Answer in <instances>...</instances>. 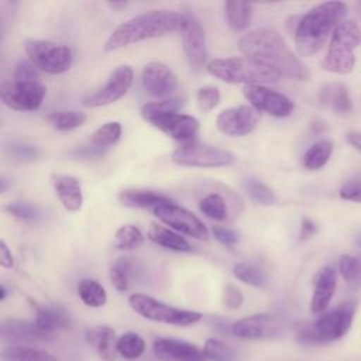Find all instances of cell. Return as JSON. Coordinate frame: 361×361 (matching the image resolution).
Instances as JSON below:
<instances>
[{
    "label": "cell",
    "mask_w": 361,
    "mask_h": 361,
    "mask_svg": "<svg viewBox=\"0 0 361 361\" xmlns=\"http://www.w3.org/2000/svg\"><path fill=\"white\" fill-rule=\"evenodd\" d=\"M238 49L245 58L271 69L281 78L286 76L295 80H307L310 78L306 65L290 51L282 35L274 28L262 27L244 34L238 41Z\"/></svg>",
    "instance_id": "obj_1"
},
{
    "label": "cell",
    "mask_w": 361,
    "mask_h": 361,
    "mask_svg": "<svg viewBox=\"0 0 361 361\" xmlns=\"http://www.w3.org/2000/svg\"><path fill=\"white\" fill-rule=\"evenodd\" d=\"M185 24L186 14L173 10H149L120 24L107 38L104 51L111 52L145 39L182 32Z\"/></svg>",
    "instance_id": "obj_2"
},
{
    "label": "cell",
    "mask_w": 361,
    "mask_h": 361,
    "mask_svg": "<svg viewBox=\"0 0 361 361\" xmlns=\"http://www.w3.org/2000/svg\"><path fill=\"white\" fill-rule=\"evenodd\" d=\"M348 7L343 1H324L310 8L296 23L295 47L300 56L317 54L340 23L345 20Z\"/></svg>",
    "instance_id": "obj_3"
},
{
    "label": "cell",
    "mask_w": 361,
    "mask_h": 361,
    "mask_svg": "<svg viewBox=\"0 0 361 361\" xmlns=\"http://www.w3.org/2000/svg\"><path fill=\"white\" fill-rule=\"evenodd\" d=\"M361 44V28L353 20H344L334 30L322 69L336 75H347L354 69V49Z\"/></svg>",
    "instance_id": "obj_4"
},
{
    "label": "cell",
    "mask_w": 361,
    "mask_h": 361,
    "mask_svg": "<svg viewBox=\"0 0 361 361\" xmlns=\"http://www.w3.org/2000/svg\"><path fill=\"white\" fill-rule=\"evenodd\" d=\"M354 313V303L344 302L333 310L323 313L314 323L300 326L296 337L303 344H326L338 340L351 327Z\"/></svg>",
    "instance_id": "obj_5"
},
{
    "label": "cell",
    "mask_w": 361,
    "mask_h": 361,
    "mask_svg": "<svg viewBox=\"0 0 361 361\" xmlns=\"http://www.w3.org/2000/svg\"><path fill=\"white\" fill-rule=\"evenodd\" d=\"M206 69L214 78L233 85H264L278 82L281 79L278 73L258 65L245 56L217 58L210 61Z\"/></svg>",
    "instance_id": "obj_6"
},
{
    "label": "cell",
    "mask_w": 361,
    "mask_h": 361,
    "mask_svg": "<svg viewBox=\"0 0 361 361\" xmlns=\"http://www.w3.org/2000/svg\"><path fill=\"white\" fill-rule=\"evenodd\" d=\"M128 305L144 319L172 326H190L202 319L199 312L178 309L144 293H133L128 298Z\"/></svg>",
    "instance_id": "obj_7"
},
{
    "label": "cell",
    "mask_w": 361,
    "mask_h": 361,
    "mask_svg": "<svg viewBox=\"0 0 361 361\" xmlns=\"http://www.w3.org/2000/svg\"><path fill=\"white\" fill-rule=\"evenodd\" d=\"M25 54L38 71L49 75L69 71L73 62V54L69 47L47 39H27Z\"/></svg>",
    "instance_id": "obj_8"
},
{
    "label": "cell",
    "mask_w": 361,
    "mask_h": 361,
    "mask_svg": "<svg viewBox=\"0 0 361 361\" xmlns=\"http://www.w3.org/2000/svg\"><path fill=\"white\" fill-rule=\"evenodd\" d=\"M171 161L179 166L219 168L231 165L235 157L228 149L193 141L175 148L171 154Z\"/></svg>",
    "instance_id": "obj_9"
},
{
    "label": "cell",
    "mask_w": 361,
    "mask_h": 361,
    "mask_svg": "<svg viewBox=\"0 0 361 361\" xmlns=\"http://www.w3.org/2000/svg\"><path fill=\"white\" fill-rule=\"evenodd\" d=\"M47 89L39 80H11L0 86V97L4 106L17 111H34L39 109Z\"/></svg>",
    "instance_id": "obj_10"
},
{
    "label": "cell",
    "mask_w": 361,
    "mask_h": 361,
    "mask_svg": "<svg viewBox=\"0 0 361 361\" xmlns=\"http://www.w3.org/2000/svg\"><path fill=\"white\" fill-rule=\"evenodd\" d=\"M151 212L158 217V220H161L175 231H179L196 240H207L209 237V231L204 223L192 212L175 204L173 202L158 204Z\"/></svg>",
    "instance_id": "obj_11"
},
{
    "label": "cell",
    "mask_w": 361,
    "mask_h": 361,
    "mask_svg": "<svg viewBox=\"0 0 361 361\" xmlns=\"http://www.w3.org/2000/svg\"><path fill=\"white\" fill-rule=\"evenodd\" d=\"M133 80H134V72L128 65L117 66L109 75L106 83L97 90H94L93 93L87 94L83 99L82 104L89 109L111 104L118 99H121L128 92V89L133 85Z\"/></svg>",
    "instance_id": "obj_12"
},
{
    "label": "cell",
    "mask_w": 361,
    "mask_h": 361,
    "mask_svg": "<svg viewBox=\"0 0 361 361\" xmlns=\"http://www.w3.org/2000/svg\"><path fill=\"white\" fill-rule=\"evenodd\" d=\"M243 94L258 113H267L276 118L288 117L295 109L293 102L288 96L264 85L244 86Z\"/></svg>",
    "instance_id": "obj_13"
},
{
    "label": "cell",
    "mask_w": 361,
    "mask_h": 361,
    "mask_svg": "<svg viewBox=\"0 0 361 361\" xmlns=\"http://www.w3.org/2000/svg\"><path fill=\"white\" fill-rule=\"evenodd\" d=\"M282 320L269 313H258L243 317L231 324V333L244 340H268L282 334Z\"/></svg>",
    "instance_id": "obj_14"
},
{
    "label": "cell",
    "mask_w": 361,
    "mask_h": 361,
    "mask_svg": "<svg viewBox=\"0 0 361 361\" xmlns=\"http://www.w3.org/2000/svg\"><path fill=\"white\" fill-rule=\"evenodd\" d=\"M258 123L259 113L248 104L226 109L216 118L217 130L228 137L248 135L257 128Z\"/></svg>",
    "instance_id": "obj_15"
},
{
    "label": "cell",
    "mask_w": 361,
    "mask_h": 361,
    "mask_svg": "<svg viewBox=\"0 0 361 361\" xmlns=\"http://www.w3.org/2000/svg\"><path fill=\"white\" fill-rule=\"evenodd\" d=\"M182 45L186 59L193 71H202L207 68V47H206V34L200 21L186 14V24L182 30Z\"/></svg>",
    "instance_id": "obj_16"
},
{
    "label": "cell",
    "mask_w": 361,
    "mask_h": 361,
    "mask_svg": "<svg viewBox=\"0 0 361 361\" xmlns=\"http://www.w3.org/2000/svg\"><path fill=\"white\" fill-rule=\"evenodd\" d=\"M142 89L155 97H166L176 92L178 78L164 62H148L141 72Z\"/></svg>",
    "instance_id": "obj_17"
},
{
    "label": "cell",
    "mask_w": 361,
    "mask_h": 361,
    "mask_svg": "<svg viewBox=\"0 0 361 361\" xmlns=\"http://www.w3.org/2000/svg\"><path fill=\"white\" fill-rule=\"evenodd\" d=\"M149 124L157 127L159 131H162L168 137L176 141H180L182 144L193 142L200 128L199 120L196 117L189 114H180V113H172L168 116L158 117L152 120Z\"/></svg>",
    "instance_id": "obj_18"
},
{
    "label": "cell",
    "mask_w": 361,
    "mask_h": 361,
    "mask_svg": "<svg viewBox=\"0 0 361 361\" xmlns=\"http://www.w3.org/2000/svg\"><path fill=\"white\" fill-rule=\"evenodd\" d=\"M152 351L161 361H207L204 351L197 345L176 338H157Z\"/></svg>",
    "instance_id": "obj_19"
},
{
    "label": "cell",
    "mask_w": 361,
    "mask_h": 361,
    "mask_svg": "<svg viewBox=\"0 0 361 361\" xmlns=\"http://www.w3.org/2000/svg\"><path fill=\"white\" fill-rule=\"evenodd\" d=\"M54 336H49L38 329L35 322L7 319L1 323V338L11 343H32V341H47Z\"/></svg>",
    "instance_id": "obj_20"
},
{
    "label": "cell",
    "mask_w": 361,
    "mask_h": 361,
    "mask_svg": "<svg viewBox=\"0 0 361 361\" xmlns=\"http://www.w3.org/2000/svg\"><path fill=\"white\" fill-rule=\"evenodd\" d=\"M337 283V275L334 268L331 267H323L314 279V289L313 296L310 300V310L313 313H323L336 290Z\"/></svg>",
    "instance_id": "obj_21"
},
{
    "label": "cell",
    "mask_w": 361,
    "mask_h": 361,
    "mask_svg": "<svg viewBox=\"0 0 361 361\" xmlns=\"http://www.w3.org/2000/svg\"><path fill=\"white\" fill-rule=\"evenodd\" d=\"M85 340L92 345L103 361H116L117 337L116 331L109 326H94L85 331Z\"/></svg>",
    "instance_id": "obj_22"
},
{
    "label": "cell",
    "mask_w": 361,
    "mask_h": 361,
    "mask_svg": "<svg viewBox=\"0 0 361 361\" xmlns=\"http://www.w3.org/2000/svg\"><path fill=\"white\" fill-rule=\"evenodd\" d=\"M35 324L49 336H54L58 330L66 329L71 324L69 314L59 305H35Z\"/></svg>",
    "instance_id": "obj_23"
},
{
    "label": "cell",
    "mask_w": 361,
    "mask_h": 361,
    "mask_svg": "<svg viewBox=\"0 0 361 361\" xmlns=\"http://www.w3.org/2000/svg\"><path fill=\"white\" fill-rule=\"evenodd\" d=\"M54 188L62 206L68 212H78L83 203L80 182L71 175H54Z\"/></svg>",
    "instance_id": "obj_24"
},
{
    "label": "cell",
    "mask_w": 361,
    "mask_h": 361,
    "mask_svg": "<svg viewBox=\"0 0 361 361\" xmlns=\"http://www.w3.org/2000/svg\"><path fill=\"white\" fill-rule=\"evenodd\" d=\"M118 202L123 206L133 209H149L152 210L158 204L172 203V199L166 195L158 193L155 190L142 189H126L118 193Z\"/></svg>",
    "instance_id": "obj_25"
},
{
    "label": "cell",
    "mask_w": 361,
    "mask_h": 361,
    "mask_svg": "<svg viewBox=\"0 0 361 361\" xmlns=\"http://www.w3.org/2000/svg\"><path fill=\"white\" fill-rule=\"evenodd\" d=\"M319 100L323 106L330 107L337 113H350L353 110V102L347 86L343 83H329L319 94Z\"/></svg>",
    "instance_id": "obj_26"
},
{
    "label": "cell",
    "mask_w": 361,
    "mask_h": 361,
    "mask_svg": "<svg viewBox=\"0 0 361 361\" xmlns=\"http://www.w3.org/2000/svg\"><path fill=\"white\" fill-rule=\"evenodd\" d=\"M148 238L155 243L159 247H164L171 251L176 252H190L192 247L190 244L180 237V234L172 231L171 228H166L165 226L152 223L148 228Z\"/></svg>",
    "instance_id": "obj_27"
},
{
    "label": "cell",
    "mask_w": 361,
    "mask_h": 361,
    "mask_svg": "<svg viewBox=\"0 0 361 361\" xmlns=\"http://www.w3.org/2000/svg\"><path fill=\"white\" fill-rule=\"evenodd\" d=\"M224 16L227 24L234 31H244L251 21L252 6L244 1H226Z\"/></svg>",
    "instance_id": "obj_28"
},
{
    "label": "cell",
    "mask_w": 361,
    "mask_h": 361,
    "mask_svg": "<svg viewBox=\"0 0 361 361\" xmlns=\"http://www.w3.org/2000/svg\"><path fill=\"white\" fill-rule=\"evenodd\" d=\"M1 361H58L51 353L25 345H8L1 351Z\"/></svg>",
    "instance_id": "obj_29"
},
{
    "label": "cell",
    "mask_w": 361,
    "mask_h": 361,
    "mask_svg": "<svg viewBox=\"0 0 361 361\" xmlns=\"http://www.w3.org/2000/svg\"><path fill=\"white\" fill-rule=\"evenodd\" d=\"M182 106H183V99L169 97V99H164L159 102H151V103L142 104L140 109V114L145 121L151 123L152 120H155L158 117L178 113Z\"/></svg>",
    "instance_id": "obj_30"
},
{
    "label": "cell",
    "mask_w": 361,
    "mask_h": 361,
    "mask_svg": "<svg viewBox=\"0 0 361 361\" xmlns=\"http://www.w3.org/2000/svg\"><path fill=\"white\" fill-rule=\"evenodd\" d=\"M333 154V142L330 140H320L314 142L305 152L302 164L306 169L316 171L323 168Z\"/></svg>",
    "instance_id": "obj_31"
},
{
    "label": "cell",
    "mask_w": 361,
    "mask_h": 361,
    "mask_svg": "<svg viewBox=\"0 0 361 361\" xmlns=\"http://www.w3.org/2000/svg\"><path fill=\"white\" fill-rule=\"evenodd\" d=\"M78 295L80 300L90 307H100L107 302L106 289L94 279L85 278L78 283Z\"/></svg>",
    "instance_id": "obj_32"
},
{
    "label": "cell",
    "mask_w": 361,
    "mask_h": 361,
    "mask_svg": "<svg viewBox=\"0 0 361 361\" xmlns=\"http://www.w3.org/2000/svg\"><path fill=\"white\" fill-rule=\"evenodd\" d=\"M199 210L214 221H224L228 219L227 200L220 193H207L199 202Z\"/></svg>",
    "instance_id": "obj_33"
},
{
    "label": "cell",
    "mask_w": 361,
    "mask_h": 361,
    "mask_svg": "<svg viewBox=\"0 0 361 361\" xmlns=\"http://www.w3.org/2000/svg\"><path fill=\"white\" fill-rule=\"evenodd\" d=\"M47 121L58 131H71L86 121V114L79 110H58L49 113Z\"/></svg>",
    "instance_id": "obj_34"
},
{
    "label": "cell",
    "mask_w": 361,
    "mask_h": 361,
    "mask_svg": "<svg viewBox=\"0 0 361 361\" xmlns=\"http://www.w3.org/2000/svg\"><path fill=\"white\" fill-rule=\"evenodd\" d=\"M243 189L252 202L261 206H271L278 200L274 190L257 178H245L243 180Z\"/></svg>",
    "instance_id": "obj_35"
},
{
    "label": "cell",
    "mask_w": 361,
    "mask_h": 361,
    "mask_svg": "<svg viewBox=\"0 0 361 361\" xmlns=\"http://www.w3.org/2000/svg\"><path fill=\"white\" fill-rule=\"evenodd\" d=\"M133 274H134V261L130 257L118 258L110 267V272H109L113 286L120 292H126L128 289Z\"/></svg>",
    "instance_id": "obj_36"
},
{
    "label": "cell",
    "mask_w": 361,
    "mask_h": 361,
    "mask_svg": "<svg viewBox=\"0 0 361 361\" xmlns=\"http://www.w3.org/2000/svg\"><path fill=\"white\" fill-rule=\"evenodd\" d=\"M144 243V234L141 233V230L133 224H124L121 226L116 234H114V240H113V245L114 248L120 250V251H131L135 250L138 247H141Z\"/></svg>",
    "instance_id": "obj_37"
},
{
    "label": "cell",
    "mask_w": 361,
    "mask_h": 361,
    "mask_svg": "<svg viewBox=\"0 0 361 361\" xmlns=\"http://www.w3.org/2000/svg\"><path fill=\"white\" fill-rule=\"evenodd\" d=\"M121 124L118 121H109L104 123L103 126H100L90 138V142L99 148H104L109 149L110 147H113L114 144L118 142L120 137H121Z\"/></svg>",
    "instance_id": "obj_38"
},
{
    "label": "cell",
    "mask_w": 361,
    "mask_h": 361,
    "mask_svg": "<svg viewBox=\"0 0 361 361\" xmlns=\"http://www.w3.org/2000/svg\"><path fill=\"white\" fill-rule=\"evenodd\" d=\"M117 351L127 360L140 358L145 351V341L140 334L134 331H127L118 337Z\"/></svg>",
    "instance_id": "obj_39"
},
{
    "label": "cell",
    "mask_w": 361,
    "mask_h": 361,
    "mask_svg": "<svg viewBox=\"0 0 361 361\" xmlns=\"http://www.w3.org/2000/svg\"><path fill=\"white\" fill-rule=\"evenodd\" d=\"M338 269L343 279L354 289L361 288V257L341 255L338 261Z\"/></svg>",
    "instance_id": "obj_40"
},
{
    "label": "cell",
    "mask_w": 361,
    "mask_h": 361,
    "mask_svg": "<svg viewBox=\"0 0 361 361\" xmlns=\"http://www.w3.org/2000/svg\"><path fill=\"white\" fill-rule=\"evenodd\" d=\"M233 275L243 283H247L254 288H264L268 283V278L264 274V271L244 262L235 264L233 267Z\"/></svg>",
    "instance_id": "obj_41"
},
{
    "label": "cell",
    "mask_w": 361,
    "mask_h": 361,
    "mask_svg": "<svg viewBox=\"0 0 361 361\" xmlns=\"http://www.w3.org/2000/svg\"><path fill=\"white\" fill-rule=\"evenodd\" d=\"M203 351L207 361H237V353L217 338H207Z\"/></svg>",
    "instance_id": "obj_42"
},
{
    "label": "cell",
    "mask_w": 361,
    "mask_h": 361,
    "mask_svg": "<svg viewBox=\"0 0 361 361\" xmlns=\"http://www.w3.org/2000/svg\"><path fill=\"white\" fill-rule=\"evenodd\" d=\"M4 210L25 223H37L41 219V210L35 204L27 202H10L4 206Z\"/></svg>",
    "instance_id": "obj_43"
},
{
    "label": "cell",
    "mask_w": 361,
    "mask_h": 361,
    "mask_svg": "<svg viewBox=\"0 0 361 361\" xmlns=\"http://www.w3.org/2000/svg\"><path fill=\"white\" fill-rule=\"evenodd\" d=\"M6 152L10 158L17 159V161H23V162L35 161L41 154L38 147L27 144V142H20V141H11L6 147Z\"/></svg>",
    "instance_id": "obj_44"
},
{
    "label": "cell",
    "mask_w": 361,
    "mask_h": 361,
    "mask_svg": "<svg viewBox=\"0 0 361 361\" xmlns=\"http://www.w3.org/2000/svg\"><path fill=\"white\" fill-rule=\"evenodd\" d=\"M196 102L200 110L212 111L220 103V90L216 86H203L196 93Z\"/></svg>",
    "instance_id": "obj_45"
},
{
    "label": "cell",
    "mask_w": 361,
    "mask_h": 361,
    "mask_svg": "<svg viewBox=\"0 0 361 361\" xmlns=\"http://www.w3.org/2000/svg\"><path fill=\"white\" fill-rule=\"evenodd\" d=\"M109 149L104 148H99L96 145H93L92 142L89 144H83L79 147H75L73 149L69 151V155L78 159H93V158H102L107 154Z\"/></svg>",
    "instance_id": "obj_46"
},
{
    "label": "cell",
    "mask_w": 361,
    "mask_h": 361,
    "mask_svg": "<svg viewBox=\"0 0 361 361\" xmlns=\"http://www.w3.org/2000/svg\"><path fill=\"white\" fill-rule=\"evenodd\" d=\"M340 197L344 200L361 203V176L347 180L340 189Z\"/></svg>",
    "instance_id": "obj_47"
},
{
    "label": "cell",
    "mask_w": 361,
    "mask_h": 361,
    "mask_svg": "<svg viewBox=\"0 0 361 361\" xmlns=\"http://www.w3.org/2000/svg\"><path fill=\"white\" fill-rule=\"evenodd\" d=\"M38 69L28 61H20L14 69V80H38Z\"/></svg>",
    "instance_id": "obj_48"
},
{
    "label": "cell",
    "mask_w": 361,
    "mask_h": 361,
    "mask_svg": "<svg viewBox=\"0 0 361 361\" xmlns=\"http://www.w3.org/2000/svg\"><path fill=\"white\" fill-rule=\"evenodd\" d=\"M243 300H244V296L241 293V290L234 286L233 283H227L224 286V290H223V303L226 307L234 310V309H238L241 305H243Z\"/></svg>",
    "instance_id": "obj_49"
},
{
    "label": "cell",
    "mask_w": 361,
    "mask_h": 361,
    "mask_svg": "<svg viewBox=\"0 0 361 361\" xmlns=\"http://www.w3.org/2000/svg\"><path fill=\"white\" fill-rule=\"evenodd\" d=\"M213 237L223 245L226 247H233L238 243V233H235L231 228L227 227H221V226H214L212 228Z\"/></svg>",
    "instance_id": "obj_50"
},
{
    "label": "cell",
    "mask_w": 361,
    "mask_h": 361,
    "mask_svg": "<svg viewBox=\"0 0 361 361\" xmlns=\"http://www.w3.org/2000/svg\"><path fill=\"white\" fill-rule=\"evenodd\" d=\"M316 233H317V224H316L313 220L305 217V219L302 220V224H300L299 240H300V241L309 240V238L313 237Z\"/></svg>",
    "instance_id": "obj_51"
},
{
    "label": "cell",
    "mask_w": 361,
    "mask_h": 361,
    "mask_svg": "<svg viewBox=\"0 0 361 361\" xmlns=\"http://www.w3.org/2000/svg\"><path fill=\"white\" fill-rule=\"evenodd\" d=\"M0 265H1V268H13V265H14L13 254L4 240H1V243H0Z\"/></svg>",
    "instance_id": "obj_52"
},
{
    "label": "cell",
    "mask_w": 361,
    "mask_h": 361,
    "mask_svg": "<svg viewBox=\"0 0 361 361\" xmlns=\"http://www.w3.org/2000/svg\"><path fill=\"white\" fill-rule=\"evenodd\" d=\"M345 138L350 145H353L354 148L361 151V133L360 131H348L345 134Z\"/></svg>",
    "instance_id": "obj_53"
},
{
    "label": "cell",
    "mask_w": 361,
    "mask_h": 361,
    "mask_svg": "<svg viewBox=\"0 0 361 361\" xmlns=\"http://www.w3.org/2000/svg\"><path fill=\"white\" fill-rule=\"evenodd\" d=\"M109 4V7H111V8H123V7H126L127 6V3L126 1H113V3H107Z\"/></svg>",
    "instance_id": "obj_54"
},
{
    "label": "cell",
    "mask_w": 361,
    "mask_h": 361,
    "mask_svg": "<svg viewBox=\"0 0 361 361\" xmlns=\"http://www.w3.org/2000/svg\"><path fill=\"white\" fill-rule=\"evenodd\" d=\"M6 296H7V289H6V286L1 283V285H0V300H4Z\"/></svg>",
    "instance_id": "obj_55"
},
{
    "label": "cell",
    "mask_w": 361,
    "mask_h": 361,
    "mask_svg": "<svg viewBox=\"0 0 361 361\" xmlns=\"http://www.w3.org/2000/svg\"><path fill=\"white\" fill-rule=\"evenodd\" d=\"M357 8H358V13H360V16H361V1L357 3Z\"/></svg>",
    "instance_id": "obj_56"
}]
</instances>
